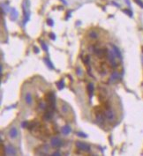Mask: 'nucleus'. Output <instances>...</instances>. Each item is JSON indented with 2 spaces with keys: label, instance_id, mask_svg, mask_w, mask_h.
<instances>
[{
  "label": "nucleus",
  "instance_id": "nucleus-30",
  "mask_svg": "<svg viewBox=\"0 0 143 156\" xmlns=\"http://www.w3.org/2000/svg\"><path fill=\"white\" fill-rule=\"evenodd\" d=\"M28 124H29V123L26 122V121H25V122H23L22 124H21V127H22V128H27Z\"/></svg>",
  "mask_w": 143,
  "mask_h": 156
},
{
  "label": "nucleus",
  "instance_id": "nucleus-31",
  "mask_svg": "<svg viewBox=\"0 0 143 156\" xmlns=\"http://www.w3.org/2000/svg\"><path fill=\"white\" fill-rule=\"evenodd\" d=\"M76 70H77V74H78V75H80V74H81V69H80V68L78 67Z\"/></svg>",
  "mask_w": 143,
  "mask_h": 156
},
{
  "label": "nucleus",
  "instance_id": "nucleus-28",
  "mask_svg": "<svg viewBox=\"0 0 143 156\" xmlns=\"http://www.w3.org/2000/svg\"><path fill=\"white\" fill-rule=\"evenodd\" d=\"M47 25H49V27H53V26H54V21H53V20H51V19H48Z\"/></svg>",
  "mask_w": 143,
  "mask_h": 156
},
{
  "label": "nucleus",
  "instance_id": "nucleus-26",
  "mask_svg": "<svg viewBox=\"0 0 143 156\" xmlns=\"http://www.w3.org/2000/svg\"><path fill=\"white\" fill-rule=\"evenodd\" d=\"M123 13H126V14L128 15L129 17H132V12L130 11V10H128V9H124V10H123Z\"/></svg>",
  "mask_w": 143,
  "mask_h": 156
},
{
  "label": "nucleus",
  "instance_id": "nucleus-29",
  "mask_svg": "<svg viewBox=\"0 0 143 156\" xmlns=\"http://www.w3.org/2000/svg\"><path fill=\"white\" fill-rule=\"evenodd\" d=\"M49 37L50 38L52 41H55V40H56V34H55L54 33H49Z\"/></svg>",
  "mask_w": 143,
  "mask_h": 156
},
{
  "label": "nucleus",
  "instance_id": "nucleus-25",
  "mask_svg": "<svg viewBox=\"0 0 143 156\" xmlns=\"http://www.w3.org/2000/svg\"><path fill=\"white\" fill-rule=\"evenodd\" d=\"M76 135L79 137H81V138H88V135L86 133L82 132V131H76Z\"/></svg>",
  "mask_w": 143,
  "mask_h": 156
},
{
  "label": "nucleus",
  "instance_id": "nucleus-11",
  "mask_svg": "<svg viewBox=\"0 0 143 156\" xmlns=\"http://www.w3.org/2000/svg\"><path fill=\"white\" fill-rule=\"evenodd\" d=\"M110 46L112 47V50L114 51V53H115V55H116V57H118V58H119L120 60H121V59H122V54H121V52H120L119 49H118V47H117L116 45H114V44H110Z\"/></svg>",
  "mask_w": 143,
  "mask_h": 156
},
{
  "label": "nucleus",
  "instance_id": "nucleus-35",
  "mask_svg": "<svg viewBox=\"0 0 143 156\" xmlns=\"http://www.w3.org/2000/svg\"><path fill=\"white\" fill-rule=\"evenodd\" d=\"M60 1H62V2L64 3V5H67V2L65 1V0H60Z\"/></svg>",
  "mask_w": 143,
  "mask_h": 156
},
{
  "label": "nucleus",
  "instance_id": "nucleus-36",
  "mask_svg": "<svg viewBox=\"0 0 143 156\" xmlns=\"http://www.w3.org/2000/svg\"><path fill=\"white\" fill-rule=\"evenodd\" d=\"M125 2H126V4L128 5V6H130V1H129V0H125Z\"/></svg>",
  "mask_w": 143,
  "mask_h": 156
},
{
  "label": "nucleus",
  "instance_id": "nucleus-17",
  "mask_svg": "<svg viewBox=\"0 0 143 156\" xmlns=\"http://www.w3.org/2000/svg\"><path fill=\"white\" fill-rule=\"evenodd\" d=\"M52 117V109L47 110L43 115V119L45 121H49Z\"/></svg>",
  "mask_w": 143,
  "mask_h": 156
},
{
  "label": "nucleus",
  "instance_id": "nucleus-5",
  "mask_svg": "<svg viewBox=\"0 0 143 156\" xmlns=\"http://www.w3.org/2000/svg\"><path fill=\"white\" fill-rule=\"evenodd\" d=\"M108 53H109V50H107L106 48L103 49H95V54L98 58H102L104 57H107Z\"/></svg>",
  "mask_w": 143,
  "mask_h": 156
},
{
  "label": "nucleus",
  "instance_id": "nucleus-4",
  "mask_svg": "<svg viewBox=\"0 0 143 156\" xmlns=\"http://www.w3.org/2000/svg\"><path fill=\"white\" fill-rule=\"evenodd\" d=\"M107 57H108V59H109V63H110V65L112 66L113 68H116L117 66H118V64H117V62H116L117 57L112 50H109V53H108Z\"/></svg>",
  "mask_w": 143,
  "mask_h": 156
},
{
  "label": "nucleus",
  "instance_id": "nucleus-12",
  "mask_svg": "<svg viewBox=\"0 0 143 156\" xmlns=\"http://www.w3.org/2000/svg\"><path fill=\"white\" fill-rule=\"evenodd\" d=\"M25 102L26 103L27 105H31L32 104V101H33V96H32L31 93L27 92L26 94H25Z\"/></svg>",
  "mask_w": 143,
  "mask_h": 156
},
{
  "label": "nucleus",
  "instance_id": "nucleus-15",
  "mask_svg": "<svg viewBox=\"0 0 143 156\" xmlns=\"http://www.w3.org/2000/svg\"><path fill=\"white\" fill-rule=\"evenodd\" d=\"M94 91H95V87H94V84L93 83H89L88 85V95H89V98L93 97L94 94Z\"/></svg>",
  "mask_w": 143,
  "mask_h": 156
},
{
  "label": "nucleus",
  "instance_id": "nucleus-21",
  "mask_svg": "<svg viewBox=\"0 0 143 156\" xmlns=\"http://www.w3.org/2000/svg\"><path fill=\"white\" fill-rule=\"evenodd\" d=\"M82 61H83V63H84V64H85V65H87V66H88V64H90V56H89V55L85 56V57L82 58Z\"/></svg>",
  "mask_w": 143,
  "mask_h": 156
},
{
  "label": "nucleus",
  "instance_id": "nucleus-20",
  "mask_svg": "<svg viewBox=\"0 0 143 156\" xmlns=\"http://www.w3.org/2000/svg\"><path fill=\"white\" fill-rule=\"evenodd\" d=\"M88 35H89V37L91 38V39H97L99 34H98V33H96L95 31H90Z\"/></svg>",
  "mask_w": 143,
  "mask_h": 156
},
{
  "label": "nucleus",
  "instance_id": "nucleus-16",
  "mask_svg": "<svg viewBox=\"0 0 143 156\" xmlns=\"http://www.w3.org/2000/svg\"><path fill=\"white\" fill-rule=\"evenodd\" d=\"M104 117H105V115L103 116V115H102V113H97L96 114V117H95L97 124H102V123H104Z\"/></svg>",
  "mask_w": 143,
  "mask_h": 156
},
{
  "label": "nucleus",
  "instance_id": "nucleus-3",
  "mask_svg": "<svg viewBox=\"0 0 143 156\" xmlns=\"http://www.w3.org/2000/svg\"><path fill=\"white\" fill-rule=\"evenodd\" d=\"M46 100H47V102L49 104L50 109H54L55 108V94L52 92H49L46 94Z\"/></svg>",
  "mask_w": 143,
  "mask_h": 156
},
{
  "label": "nucleus",
  "instance_id": "nucleus-32",
  "mask_svg": "<svg viewBox=\"0 0 143 156\" xmlns=\"http://www.w3.org/2000/svg\"><path fill=\"white\" fill-rule=\"evenodd\" d=\"M51 155H53V156H58V155H61V154H60V152H53L52 154H51Z\"/></svg>",
  "mask_w": 143,
  "mask_h": 156
},
{
  "label": "nucleus",
  "instance_id": "nucleus-1",
  "mask_svg": "<svg viewBox=\"0 0 143 156\" xmlns=\"http://www.w3.org/2000/svg\"><path fill=\"white\" fill-rule=\"evenodd\" d=\"M75 146L77 147L79 150L83 151V152H90V150H91V146H90L88 144L85 143V142H82V141H76Z\"/></svg>",
  "mask_w": 143,
  "mask_h": 156
},
{
  "label": "nucleus",
  "instance_id": "nucleus-34",
  "mask_svg": "<svg viewBox=\"0 0 143 156\" xmlns=\"http://www.w3.org/2000/svg\"><path fill=\"white\" fill-rule=\"evenodd\" d=\"M112 4H113V5H115V6H118V7H119V6H120L119 5H118V4H117V3H115L114 1H112Z\"/></svg>",
  "mask_w": 143,
  "mask_h": 156
},
{
  "label": "nucleus",
  "instance_id": "nucleus-10",
  "mask_svg": "<svg viewBox=\"0 0 143 156\" xmlns=\"http://www.w3.org/2000/svg\"><path fill=\"white\" fill-rule=\"evenodd\" d=\"M5 152H6L8 155H15V154L17 153L15 148H14V147L12 146V145H7L6 148H5Z\"/></svg>",
  "mask_w": 143,
  "mask_h": 156
},
{
  "label": "nucleus",
  "instance_id": "nucleus-9",
  "mask_svg": "<svg viewBox=\"0 0 143 156\" xmlns=\"http://www.w3.org/2000/svg\"><path fill=\"white\" fill-rule=\"evenodd\" d=\"M119 78H120L119 73H118V71H112V73H111L110 76H109V82H110V83H115V82H117L119 80Z\"/></svg>",
  "mask_w": 143,
  "mask_h": 156
},
{
  "label": "nucleus",
  "instance_id": "nucleus-23",
  "mask_svg": "<svg viewBox=\"0 0 143 156\" xmlns=\"http://www.w3.org/2000/svg\"><path fill=\"white\" fill-rule=\"evenodd\" d=\"M39 108L42 110H45L46 108H47V104H46L45 102H42V101H41L40 103H39Z\"/></svg>",
  "mask_w": 143,
  "mask_h": 156
},
{
  "label": "nucleus",
  "instance_id": "nucleus-2",
  "mask_svg": "<svg viewBox=\"0 0 143 156\" xmlns=\"http://www.w3.org/2000/svg\"><path fill=\"white\" fill-rule=\"evenodd\" d=\"M49 145L47 144H43V145H41L40 146L37 147V149L35 151V154H40V155H45L49 152Z\"/></svg>",
  "mask_w": 143,
  "mask_h": 156
},
{
  "label": "nucleus",
  "instance_id": "nucleus-33",
  "mask_svg": "<svg viewBox=\"0 0 143 156\" xmlns=\"http://www.w3.org/2000/svg\"><path fill=\"white\" fill-rule=\"evenodd\" d=\"M34 49H35V53H39V49L38 48H37V47H34Z\"/></svg>",
  "mask_w": 143,
  "mask_h": 156
},
{
  "label": "nucleus",
  "instance_id": "nucleus-14",
  "mask_svg": "<svg viewBox=\"0 0 143 156\" xmlns=\"http://www.w3.org/2000/svg\"><path fill=\"white\" fill-rule=\"evenodd\" d=\"M71 131H72V128L69 125H65L64 127H62V129H61V132L63 133L64 135H65V136L70 134Z\"/></svg>",
  "mask_w": 143,
  "mask_h": 156
},
{
  "label": "nucleus",
  "instance_id": "nucleus-24",
  "mask_svg": "<svg viewBox=\"0 0 143 156\" xmlns=\"http://www.w3.org/2000/svg\"><path fill=\"white\" fill-rule=\"evenodd\" d=\"M60 110H61L64 114L68 113V106H67V105H63V106L60 108Z\"/></svg>",
  "mask_w": 143,
  "mask_h": 156
},
{
  "label": "nucleus",
  "instance_id": "nucleus-18",
  "mask_svg": "<svg viewBox=\"0 0 143 156\" xmlns=\"http://www.w3.org/2000/svg\"><path fill=\"white\" fill-rule=\"evenodd\" d=\"M56 87H58V90H62V89L65 87V80H59L58 82H56Z\"/></svg>",
  "mask_w": 143,
  "mask_h": 156
},
{
  "label": "nucleus",
  "instance_id": "nucleus-7",
  "mask_svg": "<svg viewBox=\"0 0 143 156\" xmlns=\"http://www.w3.org/2000/svg\"><path fill=\"white\" fill-rule=\"evenodd\" d=\"M104 115H105V118L107 119L109 122H113V121L115 120V117H116L114 111H113L112 109H110V108H107V109L104 111Z\"/></svg>",
  "mask_w": 143,
  "mask_h": 156
},
{
  "label": "nucleus",
  "instance_id": "nucleus-8",
  "mask_svg": "<svg viewBox=\"0 0 143 156\" xmlns=\"http://www.w3.org/2000/svg\"><path fill=\"white\" fill-rule=\"evenodd\" d=\"M8 135H9V137L12 138V139H14V138H16L18 137V135H19V131H18V129L15 127V126H12V127L10 129V131H9Z\"/></svg>",
  "mask_w": 143,
  "mask_h": 156
},
{
  "label": "nucleus",
  "instance_id": "nucleus-6",
  "mask_svg": "<svg viewBox=\"0 0 143 156\" xmlns=\"http://www.w3.org/2000/svg\"><path fill=\"white\" fill-rule=\"evenodd\" d=\"M50 144H51V146L52 147L58 148V147L63 145V140H62L60 138H58V137H54V138H51Z\"/></svg>",
  "mask_w": 143,
  "mask_h": 156
},
{
  "label": "nucleus",
  "instance_id": "nucleus-27",
  "mask_svg": "<svg viewBox=\"0 0 143 156\" xmlns=\"http://www.w3.org/2000/svg\"><path fill=\"white\" fill-rule=\"evenodd\" d=\"M133 1L139 6V7L143 8V1L142 0H133Z\"/></svg>",
  "mask_w": 143,
  "mask_h": 156
},
{
  "label": "nucleus",
  "instance_id": "nucleus-22",
  "mask_svg": "<svg viewBox=\"0 0 143 156\" xmlns=\"http://www.w3.org/2000/svg\"><path fill=\"white\" fill-rule=\"evenodd\" d=\"M40 44H41V47H42V50H43L45 52H47V51H48V46H47V44H46V43H44V42H42V41H40Z\"/></svg>",
  "mask_w": 143,
  "mask_h": 156
},
{
  "label": "nucleus",
  "instance_id": "nucleus-13",
  "mask_svg": "<svg viewBox=\"0 0 143 156\" xmlns=\"http://www.w3.org/2000/svg\"><path fill=\"white\" fill-rule=\"evenodd\" d=\"M18 14H19V13H18V11L15 9L14 7H12V9H11V16H10V19L12 20H17L18 18Z\"/></svg>",
  "mask_w": 143,
  "mask_h": 156
},
{
  "label": "nucleus",
  "instance_id": "nucleus-19",
  "mask_svg": "<svg viewBox=\"0 0 143 156\" xmlns=\"http://www.w3.org/2000/svg\"><path fill=\"white\" fill-rule=\"evenodd\" d=\"M44 62H45V64H46V65L48 66V67L49 68V69H51V70H53V69H55V66L53 65V64H52V62H51L50 60H49V58H44Z\"/></svg>",
  "mask_w": 143,
  "mask_h": 156
}]
</instances>
